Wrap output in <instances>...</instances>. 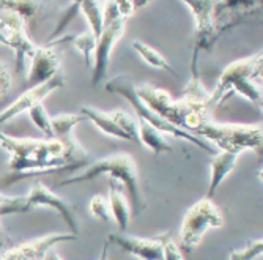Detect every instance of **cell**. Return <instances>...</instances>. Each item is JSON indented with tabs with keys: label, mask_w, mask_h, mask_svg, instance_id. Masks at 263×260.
Returning <instances> with one entry per match:
<instances>
[{
	"label": "cell",
	"mask_w": 263,
	"mask_h": 260,
	"mask_svg": "<svg viewBox=\"0 0 263 260\" xmlns=\"http://www.w3.org/2000/svg\"><path fill=\"white\" fill-rule=\"evenodd\" d=\"M261 62L263 57L261 52H258L252 57L230 63L219 76L214 90L210 93V101L213 107L218 106L224 100L227 91L241 95L243 98L249 100L257 107H260L261 88L255 84V79L261 78Z\"/></svg>",
	"instance_id": "obj_1"
},
{
	"label": "cell",
	"mask_w": 263,
	"mask_h": 260,
	"mask_svg": "<svg viewBox=\"0 0 263 260\" xmlns=\"http://www.w3.org/2000/svg\"><path fill=\"white\" fill-rule=\"evenodd\" d=\"M103 174H107L109 177H114L115 180L125 184V189L129 194V200H131L136 213H140L143 208H145V203H143V199L140 194V188H139L137 164L129 153H117V155L95 161V162L85 165L82 174L73 175V177L60 181L59 186H68V184L90 181Z\"/></svg>",
	"instance_id": "obj_2"
},
{
	"label": "cell",
	"mask_w": 263,
	"mask_h": 260,
	"mask_svg": "<svg viewBox=\"0 0 263 260\" xmlns=\"http://www.w3.org/2000/svg\"><path fill=\"white\" fill-rule=\"evenodd\" d=\"M197 134L213 142L222 152L243 153L245 150H254L261 155L263 133L261 125H241V123H216L206 120L197 129Z\"/></svg>",
	"instance_id": "obj_3"
},
{
	"label": "cell",
	"mask_w": 263,
	"mask_h": 260,
	"mask_svg": "<svg viewBox=\"0 0 263 260\" xmlns=\"http://www.w3.org/2000/svg\"><path fill=\"white\" fill-rule=\"evenodd\" d=\"M36 207H49L55 210L69 227V232L74 235L79 233V226L74 216L73 207L68 202H65L62 197H59L57 194H54L41 181H35L26 196H16V197L5 196L2 203H0V216L14 215V213H26Z\"/></svg>",
	"instance_id": "obj_4"
},
{
	"label": "cell",
	"mask_w": 263,
	"mask_h": 260,
	"mask_svg": "<svg viewBox=\"0 0 263 260\" xmlns=\"http://www.w3.org/2000/svg\"><path fill=\"white\" fill-rule=\"evenodd\" d=\"M106 90L110 93H117V95H122L123 98H126L129 101V104L133 106V109L137 114L139 120H145L148 125H152L153 128H156L159 133H167V134H172L178 139H184L189 144H194L199 148L205 150V152H213V148L210 145H206L203 140H200L197 136H194L193 133H189L186 129H181L169 122H165L164 118H161L158 114H155L145 103H143L139 95L136 91V85L133 82V79L129 76H117L114 79H110L106 84Z\"/></svg>",
	"instance_id": "obj_5"
},
{
	"label": "cell",
	"mask_w": 263,
	"mask_h": 260,
	"mask_svg": "<svg viewBox=\"0 0 263 260\" xmlns=\"http://www.w3.org/2000/svg\"><path fill=\"white\" fill-rule=\"evenodd\" d=\"M224 216L213 199L203 197L184 213L180 227V243L186 251H193L202 242L208 229L222 227Z\"/></svg>",
	"instance_id": "obj_6"
},
{
	"label": "cell",
	"mask_w": 263,
	"mask_h": 260,
	"mask_svg": "<svg viewBox=\"0 0 263 260\" xmlns=\"http://www.w3.org/2000/svg\"><path fill=\"white\" fill-rule=\"evenodd\" d=\"M136 91L139 95V98L155 114L164 118L165 122L187 131V125L191 122V117H193V110L186 106L183 100L174 101L169 91L153 85L136 87Z\"/></svg>",
	"instance_id": "obj_7"
},
{
	"label": "cell",
	"mask_w": 263,
	"mask_h": 260,
	"mask_svg": "<svg viewBox=\"0 0 263 260\" xmlns=\"http://www.w3.org/2000/svg\"><path fill=\"white\" fill-rule=\"evenodd\" d=\"M26 21L10 10H0V30L8 40V47L14 51V69L22 71L27 57H33L36 46L26 32Z\"/></svg>",
	"instance_id": "obj_8"
},
{
	"label": "cell",
	"mask_w": 263,
	"mask_h": 260,
	"mask_svg": "<svg viewBox=\"0 0 263 260\" xmlns=\"http://www.w3.org/2000/svg\"><path fill=\"white\" fill-rule=\"evenodd\" d=\"M180 2H183L196 17V46L193 54L211 51L222 35L213 21L214 0H180Z\"/></svg>",
	"instance_id": "obj_9"
},
{
	"label": "cell",
	"mask_w": 263,
	"mask_h": 260,
	"mask_svg": "<svg viewBox=\"0 0 263 260\" xmlns=\"http://www.w3.org/2000/svg\"><path fill=\"white\" fill-rule=\"evenodd\" d=\"M125 19H118L109 26H106L101 35L97 40V46L93 51V65H91V84L98 85L107 75L109 63H110V52L115 43L120 40L125 33Z\"/></svg>",
	"instance_id": "obj_10"
},
{
	"label": "cell",
	"mask_w": 263,
	"mask_h": 260,
	"mask_svg": "<svg viewBox=\"0 0 263 260\" xmlns=\"http://www.w3.org/2000/svg\"><path fill=\"white\" fill-rule=\"evenodd\" d=\"M63 85H65V76L60 71V73H57L49 81H46V82L35 85V87H30L26 93L21 95L17 100H14L5 110L0 112V126L7 125L17 115H21L24 112H29L33 106L40 104L47 95L52 93L57 88H62Z\"/></svg>",
	"instance_id": "obj_11"
},
{
	"label": "cell",
	"mask_w": 263,
	"mask_h": 260,
	"mask_svg": "<svg viewBox=\"0 0 263 260\" xmlns=\"http://www.w3.org/2000/svg\"><path fill=\"white\" fill-rule=\"evenodd\" d=\"M263 0H214L213 21L221 33L235 27L243 17L261 10Z\"/></svg>",
	"instance_id": "obj_12"
},
{
	"label": "cell",
	"mask_w": 263,
	"mask_h": 260,
	"mask_svg": "<svg viewBox=\"0 0 263 260\" xmlns=\"http://www.w3.org/2000/svg\"><path fill=\"white\" fill-rule=\"evenodd\" d=\"M78 238L74 233H52L47 236H41L38 240L24 243L21 246L11 248L0 255V260H44L46 254L49 252L55 245L73 242Z\"/></svg>",
	"instance_id": "obj_13"
},
{
	"label": "cell",
	"mask_w": 263,
	"mask_h": 260,
	"mask_svg": "<svg viewBox=\"0 0 263 260\" xmlns=\"http://www.w3.org/2000/svg\"><path fill=\"white\" fill-rule=\"evenodd\" d=\"M60 73V57L52 46L38 47L32 57V63L27 73V85L35 87L54 78Z\"/></svg>",
	"instance_id": "obj_14"
},
{
	"label": "cell",
	"mask_w": 263,
	"mask_h": 260,
	"mask_svg": "<svg viewBox=\"0 0 263 260\" xmlns=\"http://www.w3.org/2000/svg\"><path fill=\"white\" fill-rule=\"evenodd\" d=\"M107 242L120 246L131 255L140 260H164L162 257V235L156 238H137V236H125L110 233Z\"/></svg>",
	"instance_id": "obj_15"
},
{
	"label": "cell",
	"mask_w": 263,
	"mask_h": 260,
	"mask_svg": "<svg viewBox=\"0 0 263 260\" xmlns=\"http://www.w3.org/2000/svg\"><path fill=\"white\" fill-rule=\"evenodd\" d=\"M109 205H110L112 216H114L118 229L125 232L129 226L131 208H129V202H128L125 193L122 191V183L115 180L114 177L109 178Z\"/></svg>",
	"instance_id": "obj_16"
},
{
	"label": "cell",
	"mask_w": 263,
	"mask_h": 260,
	"mask_svg": "<svg viewBox=\"0 0 263 260\" xmlns=\"http://www.w3.org/2000/svg\"><path fill=\"white\" fill-rule=\"evenodd\" d=\"M240 155L241 153H235V152H221L219 155H216L211 159V178H210L208 191L205 196L206 199H213L214 193L218 191L221 183L235 169Z\"/></svg>",
	"instance_id": "obj_17"
},
{
	"label": "cell",
	"mask_w": 263,
	"mask_h": 260,
	"mask_svg": "<svg viewBox=\"0 0 263 260\" xmlns=\"http://www.w3.org/2000/svg\"><path fill=\"white\" fill-rule=\"evenodd\" d=\"M81 114L85 117V120H90L95 126L100 128L104 134L107 136H112V137H117V139H123V140H129V136L118 126L114 120L109 112H103V110H98V109H93V107H84L81 109Z\"/></svg>",
	"instance_id": "obj_18"
},
{
	"label": "cell",
	"mask_w": 263,
	"mask_h": 260,
	"mask_svg": "<svg viewBox=\"0 0 263 260\" xmlns=\"http://www.w3.org/2000/svg\"><path fill=\"white\" fill-rule=\"evenodd\" d=\"M137 137L140 144H143V147L150 148L155 155L172 152V145L167 144V140L162 137V133H159L156 128L148 125L145 120H139Z\"/></svg>",
	"instance_id": "obj_19"
},
{
	"label": "cell",
	"mask_w": 263,
	"mask_h": 260,
	"mask_svg": "<svg viewBox=\"0 0 263 260\" xmlns=\"http://www.w3.org/2000/svg\"><path fill=\"white\" fill-rule=\"evenodd\" d=\"M97 36H95L90 30L81 32L78 35H66L63 38H57L55 43H51L47 46H52V44H59V43H73L76 49L82 54L84 57V63L87 68H91L93 65V51H95V46H97Z\"/></svg>",
	"instance_id": "obj_20"
},
{
	"label": "cell",
	"mask_w": 263,
	"mask_h": 260,
	"mask_svg": "<svg viewBox=\"0 0 263 260\" xmlns=\"http://www.w3.org/2000/svg\"><path fill=\"white\" fill-rule=\"evenodd\" d=\"M133 47L136 49V52L140 55V59L143 62H147L148 65H152L153 68H159V69H164V71H167V73H171L174 76H178L177 71L171 66V63L167 62L164 59V55L159 51H156L155 47L148 46L147 43H142L139 40L133 41Z\"/></svg>",
	"instance_id": "obj_21"
},
{
	"label": "cell",
	"mask_w": 263,
	"mask_h": 260,
	"mask_svg": "<svg viewBox=\"0 0 263 260\" xmlns=\"http://www.w3.org/2000/svg\"><path fill=\"white\" fill-rule=\"evenodd\" d=\"M84 120H85V117L82 114H60V115L51 117L54 139H65L71 136L73 128Z\"/></svg>",
	"instance_id": "obj_22"
},
{
	"label": "cell",
	"mask_w": 263,
	"mask_h": 260,
	"mask_svg": "<svg viewBox=\"0 0 263 260\" xmlns=\"http://www.w3.org/2000/svg\"><path fill=\"white\" fill-rule=\"evenodd\" d=\"M74 2L79 5V10L85 14L90 26V32L98 38L104 26H103V11L98 7L97 0H74Z\"/></svg>",
	"instance_id": "obj_23"
},
{
	"label": "cell",
	"mask_w": 263,
	"mask_h": 260,
	"mask_svg": "<svg viewBox=\"0 0 263 260\" xmlns=\"http://www.w3.org/2000/svg\"><path fill=\"white\" fill-rule=\"evenodd\" d=\"M0 10H10L27 22L38 14L40 0H0Z\"/></svg>",
	"instance_id": "obj_24"
},
{
	"label": "cell",
	"mask_w": 263,
	"mask_h": 260,
	"mask_svg": "<svg viewBox=\"0 0 263 260\" xmlns=\"http://www.w3.org/2000/svg\"><path fill=\"white\" fill-rule=\"evenodd\" d=\"M29 117L33 122V125L46 136V139H54L52 126H51V115L47 114V110L44 109V106L41 103L33 106L29 110Z\"/></svg>",
	"instance_id": "obj_25"
},
{
	"label": "cell",
	"mask_w": 263,
	"mask_h": 260,
	"mask_svg": "<svg viewBox=\"0 0 263 260\" xmlns=\"http://www.w3.org/2000/svg\"><path fill=\"white\" fill-rule=\"evenodd\" d=\"M109 114L112 117V120L129 136L131 142H139V137H137V125H136L134 118L131 115H128L123 110H112Z\"/></svg>",
	"instance_id": "obj_26"
},
{
	"label": "cell",
	"mask_w": 263,
	"mask_h": 260,
	"mask_svg": "<svg viewBox=\"0 0 263 260\" xmlns=\"http://www.w3.org/2000/svg\"><path fill=\"white\" fill-rule=\"evenodd\" d=\"M90 211L95 218L101 219L103 222L110 221V205H109V197L104 194H95L90 200Z\"/></svg>",
	"instance_id": "obj_27"
},
{
	"label": "cell",
	"mask_w": 263,
	"mask_h": 260,
	"mask_svg": "<svg viewBox=\"0 0 263 260\" xmlns=\"http://www.w3.org/2000/svg\"><path fill=\"white\" fill-rule=\"evenodd\" d=\"M263 252V240H254L251 242L246 248L238 249V251H232L230 252V260H255L257 257H260Z\"/></svg>",
	"instance_id": "obj_28"
},
{
	"label": "cell",
	"mask_w": 263,
	"mask_h": 260,
	"mask_svg": "<svg viewBox=\"0 0 263 260\" xmlns=\"http://www.w3.org/2000/svg\"><path fill=\"white\" fill-rule=\"evenodd\" d=\"M162 257L164 260H184L178 245L171 238L169 233L162 235Z\"/></svg>",
	"instance_id": "obj_29"
},
{
	"label": "cell",
	"mask_w": 263,
	"mask_h": 260,
	"mask_svg": "<svg viewBox=\"0 0 263 260\" xmlns=\"http://www.w3.org/2000/svg\"><path fill=\"white\" fill-rule=\"evenodd\" d=\"M11 71L8 69V65L0 60V98H4L11 88Z\"/></svg>",
	"instance_id": "obj_30"
},
{
	"label": "cell",
	"mask_w": 263,
	"mask_h": 260,
	"mask_svg": "<svg viewBox=\"0 0 263 260\" xmlns=\"http://www.w3.org/2000/svg\"><path fill=\"white\" fill-rule=\"evenodd\" d=\"M118 19H122L120 13H118V10H117V7H115V4L112 2V0H109V2L106 4V7H104V11H103V26L106 27V26H109V24H112V22H115Z\"/></svg>",
	"instance_id": "obj_31"
},
{
	"label": "cell",
	"mask_w": 263,
	"mask_h": 260,
	"mask_svg": "<svg viewBox=\"0 0 263 260\" xmlns=\"http://www.w3.org/2000/svg\"><path fill=\"white\" fill-rule=\"evenodd\" d=\"M112 2L115 4L118 13H120V17L125 19V21L129 19L134 14V11H136L133 0H112Z\"/></svg>",
	"instance_id": "obj_32"
},
{
	"label": "cell",
	"mask_w": 263,
	"mask_h": 260,
	"mask_svg": "<svg viewBox=\"0 0 263 260\" xmlns=\"http://www.w3.org/2000/svg\"><path fill=\"white\" fill-rule=\"evenodd\" d=\"M107 248H109V242L104 245V248H103V251H101V255H100V260H107ZM44 260H63L60 255H57L52 249L46 254V258Z\"/></svg>",
	"instance_id": "obj_33"
},
{
	"label": "cell",
	"mask_w": 263,
	"mask_h": 260,
	"mask_svg": "<svg viewBox=\"0 0 263 260\" xmlns=\"http://www.w3.org/2000/svg\"><path fill=\"white\" fill-rule=\"evenodd\" d=\"M152 0H133V4H134V8L139 10V8H143L147 4H150Z\"/></svg>",
	"instance_id": "obj_34"
},
{
	"label": "cell",
	"mask_w": 263,
	"mask_h": 260,
	"mask_svg": "<svg viewBox=\"0 0 263 260\" xmlns=\"http://www.w3.org/2000/svg\"><path fill=\"white\" fill-rule=\"evenodd\" d=\"M4 194H0V203H2V200H4ZM2 218V216H0ZM2 246H4V232H2V222H0V249H2Z\"/></svg>",
	"instance_id": "obj_35"
},
{
	"label": "cell",
	"mask_w": 263,
	"mask_h": 260,
	"mask_svg": "<svg viewBox=\"0 0 263 260\" xmlns=\"http://www.w3.org/2000/svg\"><path fill=\"white\" fill-rule=\"evenodd\" d=\"M0 44L8 46V40H7V36L4 35V32H2V30H0Z\"/></svg>",
	"instance_id": "obj_36"
}]
</instances>
